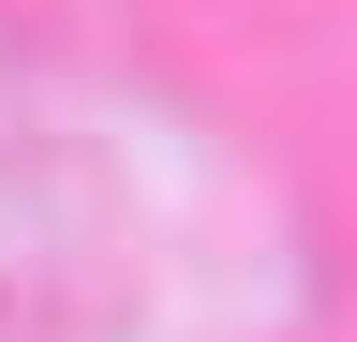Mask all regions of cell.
I'll list each match as a JSON object with an SVG mask.
<instances>
[{"label": "cell", "mask_w": 357, "mask_h": 342, "mask_svg": "<svg viewBox=\"0 0 357 342\" xmlns=\"http://www.w3.org/2000/svg\"><path fill=\"white\" fill-rule=\"evenodd\" d=\"M134 297V208L89 149L0 134V342H105Z\"/></svg>", "instance_id": "obj_1"}]
</instances>
